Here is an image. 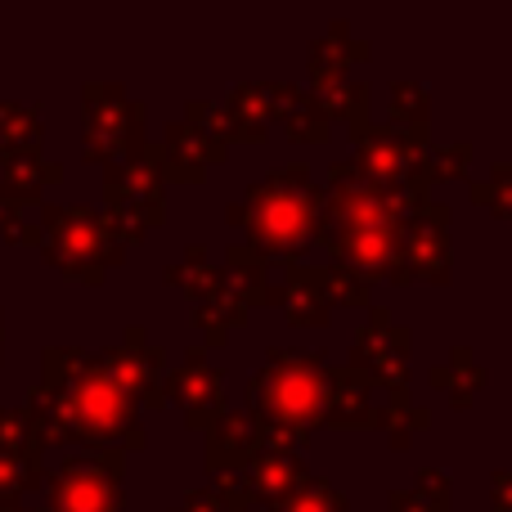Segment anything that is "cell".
I'll use <instances>...</instances> for the list:
<instances>
[{
	"instance_id": "obj_12",
	"label": "cell",
	"mask_w": 512,
	"mask_h": 512,
	"mask_svg": "<svg viewBox=\"0 0 512 512\" xmlns=\"http://www.w3.org/2000/svg\"><path fill=\"white\" fill-rule=\"evenodd\" d=\"M104 364L135 400L144 396L149 405H162V369H167V355H162L140 328H131L117 346H108Z\"/></svg>"
},
{
	"instance_id": "obj_15",
	"label": "cell",
	"mask_w": 512,
	"mask_h": 512,
	"mask_svg": "<svg viewBox=\"0 0 512 512\" xmlns=\"http://www.w3.org/2000/svg\"><path fill=\"white\" fill-rule=\"evenodd\" d=\"M310 99L324 108L328 117H342L351 122V131L369 126V86L364 81H351V77H315L310 86Z\"/></svg>"
},
{
	"instance_id": "obj_24",
	"label": "cell",
	"mask_w": 512,
	"mask_h": 512,
	"mask_svg": "<svg viewBox=\"0 0 512 512\" xmlns=\"http://www.w3.org/2000/svg\"><path fill=\"white\" fill-rule=\"evenodd\" d=\"M270 512H346V495L337 486H328V481L310 477L297 495H288L279 508H270Z\"/></svg>"
},
{
	"instance_id": "obj_11",
	"label": "cell",
	"mask_w": 512,
	"mask_h": 512,
	"mask_svg": "<svg viewBox=\"0 0 512 512\" xmlns=\"http://www.w3.org/2000/svg\"><path fill=\"white\" fill-rule=\"evenodd\" d=\"M167 396L185 409L189 427L212 432V427L221 423V414H225L221 409V369L207 360L203 346H194V351L185 355V364L167 378Z\"/></svg>"
},
{
	"instance_id": "obj_17",
	"label": "cell",
	"mask_w": 512,
	"mask_h": 512,
	"mask_svg": "<svg viewBox=\"0 0 512 512\" xmlns=\"http://www.w3.org/2000/svg\"><path fill=\"white\" fill-rule=\"evenodd\" d=\"M369 59V45L364 41H351L346 36V23H337L328 36H319L315 45H310V72L315 77H346L351 72V63Z\"/></svg>"
},
{
	"instance_id": "obj_19",
	"label": "cell",
	"mask_w": 512,
	"mask_h": 512,
	"mask_svg": "<svg viewBox=\"0 0 512 512\" xmlns=\"http://www.w3.org/2000/svg\"><path fill=\"white\" fill-rule=\"evenodd\" d=\"M0 454H18L27 463H41L45 445L32 427V414L27 409H0Z\"/></svg>"
},
{
	"instance_id": "obj_8",
	"label": "cell",
	"mask_w": 512,
	"mask_h": 512,
	"mask_svg": "<svg viewBox=\"0 0 512 512\" xmlns=\"http://www.w3.org/2000/svg\"><path fill=\"white\" fill-rule=\"evenodd\" d=\"M108 216H113L122 243L144 239V230L162 221V162H158V149H144V153H135L131 162L108 167Z\"/></svg>"
},
{
	"instance_id": "obj_23",
	"label": "cell",
	"mask_w": 512,
	"mask_h": 512,
	"mask_svg": "<svg viewBox=\"0 0 512 512\" xmlns=\"http://www.w3.org/2000/svg\"><path fill=\"white\" fill-rule=\"evenodd\" d=\"M472 203L490 207L499 221H512V162H495V167H490V180H477V185H472Z\"/></svg>"
},
{
	"instance_id": "obj_28",
	"label": "cell",
	"mask_w": 512,
	"mask_h": 512,
	"mask_svg": "<svg viewBox=\"0 0 512 512\" xmlns=\"http://www.w3.org/2000/svg\"><path fill=\"white\" fill-rule=\"evenodd\" d=\"M176 512H234V504L216 486H207V490H194V495H189Z\"/></svg>"
},
{
	"instance_id": "obj_21",
	"label": "cell",
	"mask_w": 512,
	"mask_h": 512,
	"mask_svg": "<svg viewBox=\"0 0 512 512\" xmlns=\"http://www.w3.org/2000/svg\"><path fill=\"white\" fill-rule=\"evenodd\" d=\"M427 108H432V95H427L423 81H396L391 86V126L427 131Z\"/></svg>"
},
{
	"instance_id": "obj_25",
	"label": "cell",
	"mask_w": 512,
	"mask_h": 512,
	"mask_svg": "<svg viewBox=\"0 0 512 512\" xmlns=\"http://www.w3.org/2000/svg\"><path fill=\"white\" fill-rule=\"evenodd\" d=\"M283 126H288V135H292V140H306V144H315V140H328V126H333V117H328L324 108H319L310 95H301V104L292 108V113H288V122H283Z\"/></svg>"
},
{
	"instance_id": "obj_10",
	"label": "cell",
	"mask_w": 512,
	"mask_h": 512,
	"mask_svg": "<svg viewBox=\"0 0 512 512\" xmlns=\"http://www.w3.org/2000/svg\"><path fill=\"white\" fill-rule=\"evenodd\" d=\"M450 207L432 203L414 207L405 221V274L423 283H445L450 279Z\"/></svg>"
},
{
	"instance_id": "obj_16",
	"label": "cell",
	"mask_w": 512,
	"mask_h": 512,
	"mask_svg": "<svg viewBox=\"0 0 512 512\" xmlns=\"http://www.w3.org/2000/svg\"><path fill=\"white\" fill-rule=\"evenodd\" d=\"M432 387L445 391V396L454 400L459 409L472 405V396H477L481 387H486V369H481L477 360H472L468 346H454V355L445 364H436L432 369Z\"/></svg>"
},
{
	"instance_id": "obj_30",
	"label": "cell",
	"mask_w": 512,
	"mask_h": 512,
	"mask_svg": "<svg viewBox=\"0 0 512 512\" xmlns=\"http://www.w3.org/2000/svg\"><path fill=\"white\" fill-rule=\"evenodd\" d=\"M0 346H5V315H0Z\"/></svg>"
},
{
	"instance_id": "obj_32",
	"label": "cell",
	"mask_w": 512,
	"mask_h": 512,
	"mask_svg": "<svg viewBox=\"0 0 512 512\" xmlns=\"http://www.w3.org/2000/svg\"><path fill=\"white\" fill-rule=\"evenodd\" d=\"M5 512H23V508H5Z\"/></svg>"
},
{
	"instance_id": "obj_1",
	"label": "cell",
	"mask_w": 512,
	"mask_h": 512,
	"mask_svg": "<svg viewBox=\"0 0 512 512\" xmlns=\"http://www.w3.org/2000/svg\"><path fill=\"white\" fill-rule=\"evenodd\" d=\"M27 414L45 450L81 441L90 450H135L144 445L140 400L108 373L104 355L81 346H50L45 351L41 387L27 396Z\"/></svg>"
},
{
	"instance_id": "obj_31",
	"label": "cell",
	"mask_w": 512,
	"mask_h": 512,
	"mask_svg": "<svg viewBox=\"0 0 512 512\" xmlns=\"http://www.w3.org/2000/svg\"><path fill=\"white\" fill-rule=\"evenodd\" d=\"M234 512H256V508H234Z\"/></svg>"
},
{
	"instance_id": "obj_20",
	"label": "cell",
	"mask_w": 512,
	"mask_h": 512,
	"mask_svg": "<svg viewBox=\"0 0 512 512\" xmlns=\"http://www.w3.org/2000/svg\"><path fill=\"white\" fill-rule=\"evenodd\" d=\"M391 512H450L445 472H423L414 490H391Z\"/></svg>"
},
{
	"instance_id": "obj_14",
	"label": "cell",
	"mask_w": 512,
	"mask_h": 512,
	"mask_svg": "<svg viewBox=\"0 0 512 512\" xmlns=\"http://www.w3.org/2000/svg\"><path fill=\"white\" fill-rule=\"evenodd\" d=\"M333 310V292H328V270L324 265L288 261L283 270V315L297 328H315Z\"/></svg>"
},
{
	"instance_id": "obj_3",
	"label": "cell",
	"mask_w": 512,
	"mask_h": 512,
	"mask_svg": "<svg viewBox=\"0 0 512 512\" xmlns=\"http://www.w3.org/2000/svg\"><path fill=\"white\" fill-rule=\"evenodd\" d=\"M319 212H324V189L310 180L306 162L279 167L243 194V203L230 207L234 225H248V248L261 256H288L306 252V243L319 230Z\"/></svg>"
},
{
	"instance_id": "obj_13",
	"label": "cell",
	"mask_w": 512,
	"mask_h": 512,
	"mask_svg": "<svg viewBox=\"0 0 512 512\" xmlns=\"http://www.w3.org/2000/svg\"><path fill=\"white\" fill-rule=\"evenodd\" d=\"M225 158V144L212 140L207 131H198L194 122H171L167 126V144H158V162H162V180H198L212 162Z\"/></svg>"
},
{
	"instance_id": "obj_7",
	"label": "cell",
	"mask_w": 512,
	"mask_h": 512,
	"mask_svg": "<svg viewBox=\"0 0 512 512\" xmlns=\"http://www.w3.org/2000/svg\"><path fill=\"white\" fill-rule=\"evenodd\" d=\"M144 144V108L135 99H126L122 86H86V158L108 167L117 162H131Z\"/></svg>"
},
{
	"instance_id": "obj_18",
	"label": "cell",
	"mask_w": 512,
	"mask_h": 512,
	"mask_svg": "<svg viewBox=\"0 0 512 512\" xmlns=\"http://www.w3.org/2000/svg\"><path fill=\"white\" fill-rule=\"evenodd\" d=\"M41 153V117L27 104H0V162Z\"/></svg>"
},
{
	"instance_id": "obj_9",
	"label": "cell",
	"mask_w": 512,
	"mask_h": 512,
	"mask_svg": "<svg viewBox=\"0 0 512 512\" xmlns=\"http://www.w3.org/2000/svg\"><path fill=\"white\" fill-rule=\"evenodd\" d=\"M409 328L391 324V310H373V319L355 333L351 342V369H360L373 387H382L387 396L409 391Z\"/></svg>"
},
{
	"instance_id": "obj_5",
	"label": "cell",
	"mask_w": 512,
	"mask_h": 512,
	"mask_svg": "<svg viewBox=\"0 0 512 512\" xmlns=\"http://www.w3.org/2000/svg\"><path fill=\"white\" fill-rule=\"evenodd\" d=\"M355 135V167L382 189H409L427 198L432 176H427V131H400V126H360Z\"/></svg>"
},
{
	"instance_id": "obj_26",
	"label": "cell",
	"mask_w": 512,
	"mask_h": 512,
	"mask_svg": "<svg viewBox=\"0 0 512 512\" xmlns=\"http://www.w3.org/2000/svg\"><path fill=\"white\" fill-rule=\"evenodd\" d=\"M328 270V292H333V306H369V279L351 265H324Z\"/></svg>"
},
{
	"instance_id": "obj_27",
	"label": "cell",
	"mask_w": 512,
	"mask_h": 512,
	"mask_svg": "<svg viewBox=\"0 0 512 512\" xmlns=\"http://www.w3.org/2000/svg\"><path fill=\"white\" fill-rule=\"evenodd\" d=\"M468 158H472V144H450L445 153H432V158H427V176H432V185L436 180L463 176V171H468Z\"/></svg>"
},
{
	"instance_id": "obj_4",
	"label": "cell",
	"mask_w": 512,
	"mask_h": 512,
	"mask_svg": "<svg viewBox=\"0 0 512 512\" xmlns=\"http://www.w3.org/2000/svg\"><path fill=\"white\" fill-rule=\"evenodd\" d=\"M41 230H45V256L72 279L99 283L117 261H122L126 243L117 234L113 216L95 212V207H41Z\"/></svg>"
},
{
	"instance_id": "obj_6",
	"label": "cell",
	"mask_w": 512,
	"mask_h": 512,
	"mask_svg": "<svg viewBox=\"0 0 512 512\" xmlns=\"http://www.w3.org/2000/svg\"><path fill=\"white\" fill-rule=\"evenodd\" d=\"M50 512H122V454H68L50 468Z\"/></svg>"
},
{
	"instance_id": "obj_2",
	"label": "cell",
	"mask_w": 512,
	"mask_h": 512,
	"mask_svg": "<svg viewBox=\"0 0 512 512\" xmlns=\"http://www.w3.org/2000/svg\"><path fill=\"white\" fill-rule=\"evenodd\" d=\"M337 369H328L315 351H270L248 387L252 418L261 423L265 441L292 450L310 436V427L328 423L333 414Z\"/></svg>"
},
{
	"instance_id": "obj_22",
	"label": "cell",
	"mask_w": 512,
	"mask_h": 512,
	"mask_svg": "<svg viewBox=\"0 0 512 512\" xmlns=\"http://www.w3.org/2000/svg\"><path fill=\"white\" fill-rule=\"evenodd\" d=\"M41 481V463H27L18 454H0V512L18 508V499Z\"/></svg>"
},
{
	"instance_id": "obj_29",
	"label": "cell",
	"mask_w": 512,
	"mask_h": 512,
	"mask_svg": "<svg viewBox=\"0 0 512 512\" xmlns=\"http://www.w3.org/2000/svg\"><path fill=\"white\" fill-rule=\"evenodd\" d=\"M490 512H512V472H499L490 481Z\"/></svg>"
}]
</instances>
